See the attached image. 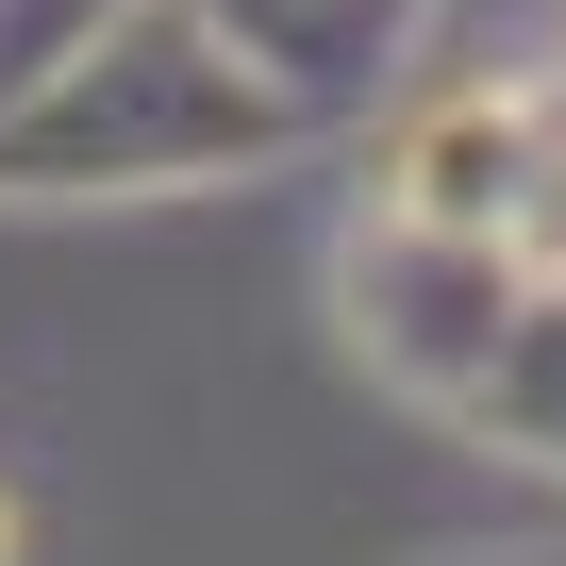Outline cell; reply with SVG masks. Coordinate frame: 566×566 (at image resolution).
<instances>
[{"mask_svg":"<svg viewBox=\"0 0 566 566\" xmlns=\"http://www.w3.org/2000/svg\"><path fill=\"white\" fill-rule=\"evenodd\" d=\"M283 134H301V101H266L184 0H84V34L0 101V184H184Z\"/></svg>","mask_w":566,"mask_h":566,"instance_id":"obj_1","label":"cell"},{"mask_svg":"<svg viewBox=\"0 0 566 566\" xmlns=\"http://www.w3.org/2000/svg\"><path fill=\"white\" fill-rule=\"evenodd\" d=\"M0 566H18V500H0Z\"/></svg>","mask_w":566,"mask_h":566,"instance_id":"obj_2","label":"cell"}]
</instances>
